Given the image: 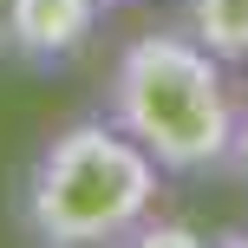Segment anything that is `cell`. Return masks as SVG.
I'll return each mask as SVG.
<instances>
[{"mask_svg": "<svg viewBox=\"0 0 248 248\" xmlns=\"http://www.w3.org/2000/svg\"><path fill=\"white\" fill-rule=\"evenodd\" d=\"M235 65H222L183 26H144L118 46L105 78V118L163 163V176H229L235 144Z\"/></svg>", "mask_w": 248, "mask_h": 248, "instance_id": "obj_1", "label": "cell"}, {"mask_svg": "<svg viewBox=\"0 0 248 248\" xmlns=\"http://www.w3.org/2000/svg\"><path fill=\"white\" fill-rule=\"evenodd\" d=\"M229 176L248 189V98H242V111H235V144H229Z\"/></svg>", "mask_w": 248, "mask_h": 248, "instance_id": "obj_5", "label": "cell"}, {"mask_svg": "<svg viewBox=\"0 0 248 248\" xmlns=\"http://www.w3.org/2000/svg\"><path fill=\"white\" fill-rule=\"evenodd\" d=\"M163 209V163L111 118H72L26 157L13 183V229L39 248L131 242L144 216Z\"/></svg>", "mask_w": 248, "mask_h": 248, "instance_id": "obj_2", "label": "cell"}, {"mask_svg": "<svg viewBox=\"0 0 248 248\" xmlns=\"http://www.w3.org/2000/svg\"><path fill=\"white\" fill-rule=\"evenodd\" d=\"M105 7H124V0H105Z\"/></svg>", "mask_w": 248, "mask_h": 248, "instance_id": "obj_6", "label": "cell"}, {"mask_svg": "<svg viewBox=\"0 0 248 248\" xmlns=\"http://www.w3.org/2000/svg\"><path fill=\"white\" fill-rule=\"evenodd\" d=\"M105 13V0H0V59L20 72H65Z\"/></svg>", "mask_w": 248, "mask_h": 248, "instance_id": "obj_3", "label": "cell"}, {"mask_svg": "<svg viewBox=\"0 0 248 248\" xmlns=\"http://www.w3.org/2000/svg\"><path fill=\"white\" fill-rule=\"evenodd\" d=\"M176 26L196 33L222 65L248 72V0H176Z\"/></svg>", "mask_w": 248, "mask_h": 248, "instance_id": "obj_4", "label": "cell"}]
</instances>
